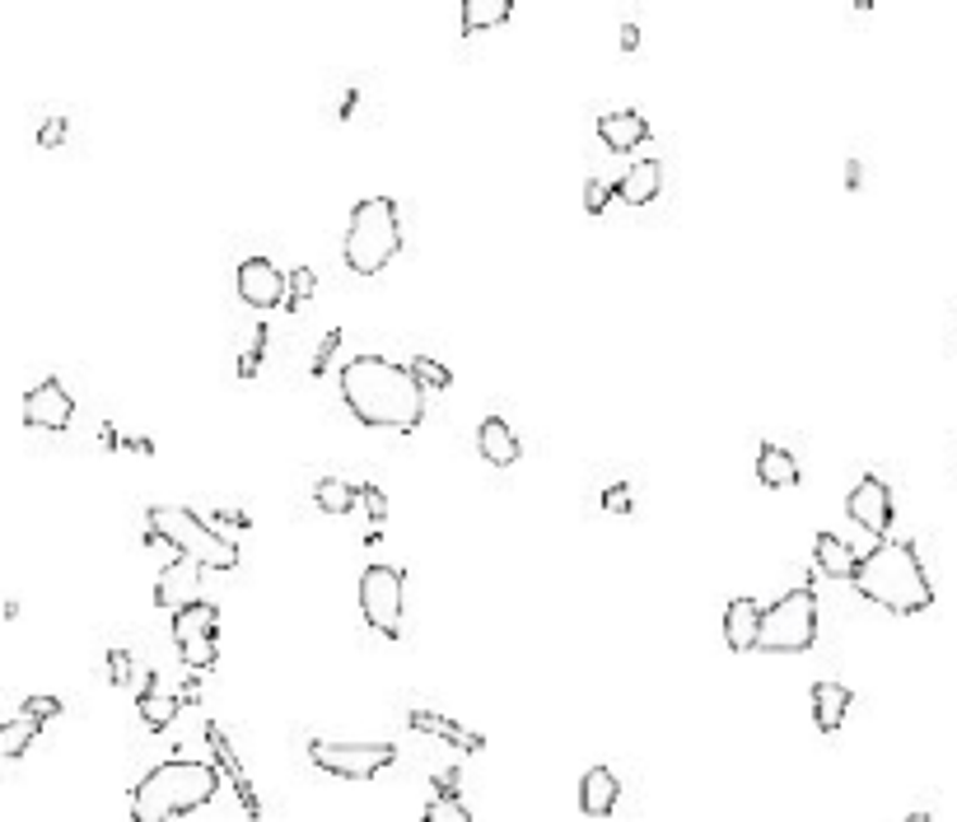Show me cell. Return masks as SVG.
Returning a JSON list of instances; mask_svg holds the SVG:
<instances>
[{
	"label": "cell",
	"instance_id": "obj_4",
	"mask_svg": "<svg viewBox=\"0 0 957 822\" xmlns=\"http://www.w3.org/2000/svg\"><path fill=\"white\" fill-rule=\"evenodd\" d=\"M146 542H164L182 561H197L206 570H234L239 566V542L215 533L206 519L182 505H150L146 509Z\"/></svg>",
	"mask_w": 957,
	"mask_h": 822
},
{
	"label": "cell",
	"instance_id": "obj_11",
	"mask_svg": "<svg viewBox=\"0 0 957 822\" xmlns=\"http://www.w3.org/2000/svg\"><path fill=\"white\" fill-rule=\"evenodd\" d=\"M845 515H851L859 529H869L873 538H883L892 529V491L883 477H873V472L859 477L855 491L845 495Z\"/></svg>",
	"mask_w": 957,
	"mask_h": 822
},
{
	"label": "cell",
	"instance_id": "obj_35",
	"mask_svg": "<svg viewBox=\"0 0 957 822\" xmlns=\"http://www.w3.org/2000/svg\"><path fill=\"white\" fill-rule=\"evenodd\" d=\"M360 505H365L369 523H383L388 519V495L379 486H360Z\"/></svg>",
	"mask_w": 957,
	"mask_h": 822
},
{
	"label": "cell",
	"instance_id": "obj_17",
	"mask_svg": "<svg viewBox=\"0 0 957 822\" xmlns=\"http://www.w3.org/2000/svg\"><path fill=\"white\" fill-rule=\"evenodd\" d=\"M477 448L491 468H514V463H519V435H514V426L505 416H486L477 426Z\"/></svg>",
	"mask_w": 957,
	"mask_h": 822
},
{
	"label": "cell",
	"instance_id": "obj_39",
	"mask_svg": "<svg viewBox=\"0 0 957 822\" xmlns=\"http://www.w3.org/2000/svg\"><path fill=\"white\" fill-rule=\"evenodd\" d=\"M257 365H262V341H257L253 351L239 355V379H257Z\"/></svg>",
	"mask_w": 957,
	"mask_h": 822
},
{
	"label": "cell",
	"instance_id": "obj_1",
	"mask_svg": "<svg viewBox=\"0 0 957 822\" xmlns=\"http://www.w3.org/2000/svg\"><path fill=\"white\" fill-rule=\"evenodd\" d=\"M341 402L360 426L392 430V435H412L426 421V388L406 365L383 361V355H355L341 369Z\"/></svg>",
	"mask_w": 957,
	"mask_h": 822
},
{
	"label": "cell",
	"instance_id": "obj_32",
	"mask_svg": "<svg viewBox=\"0 0 957 822\" xmlns=\"http://www.w3.org/2000/svg\"><path fill=\"white\" fill-rule=\"evenodd\" d=\"M61 706L56 696H24V706H20V716H28V720H38V724H47V720H56L61 716Z\"/></svg>",
	"mask_w": 957,
	"mask_h": 822
},
{
	"label": "cell",
	"instance_id": "obj_21",
	"mask_svg": "<svg viewBox=\"0 0 957 822\" xmlns=\"http://www.w3.org/2000/svg\"><path fill=\"white\" fill-rule=\"evenodd\" d=\"M136 710H140V724H146L150 734H160V729H168L178 720L182 701H178V696H168V692H160V678L146 673V687H140V696H136Z\"/></svg>",
	"mask_w": 957,
	"mask_h": 822
},
{
	"label": "cell",
	"instance_id": "obj_13",
	"mask_svg": "<svg viewBox=\"0 0 957 822\" xmlns=\"http://www.w3.org/2000/svg\"><path fill=\"white\" fill-rule=\"evenodd\" d=\"M239 300H243L248 308H276V304H286V276H280L276 262H266V257L239 262Z\"/></svg>",
	"mask_w": 957,
	"mask_h": 822
},
{
	"label": "cell",
	"instance_id": "obj_10",
	"mask_svg": "<svg viewBox=\"0 0 957 822\" xmlns=\"http://www.w3.org/2000/svg\"><path fill=\"white\" fill-rule=\"evenodd\" d=\"M71 421H75V397L66 393V383L56 375L24 393V426L28 430H71Z\"/></svg>",
	"mask_w": 957,
	"mask_h": 822
},
{
	"label": "cell",
	"instance_id": "obj_25",
	"mask_svg": "<svg viewBox=\"0 0 957 822\" xmlns=\"http://www.w3.org/2000/svg\"><path fill=\"white\" fill-rule=\"evenodd\" d=\"M509 14H514L509 0H467L463 5V38H477L481 28L509 24Z\"/></svg>",
	"mask_w": 957,
	"mask_h": 822
},
{
	"label": "cell",
	"instance_id": "obj_28",
	"mask_svg": "<svg viewBox=\"0 0 957 822\" xmlns=\"http://www.w3.org/2000/svg\"><path fill=\"white\" fill-rule=\"evenodd\" d=\"M406 369H412V375H416V383H420V388H435V393H444V388H453V375H449V369L439 365V361H430V355H416V361L406 365Z\"/></svg>",
	"mask_w": 957,
	"mask_h": 822
},
{
	"label": "cell",
	"instance_id": "obj_16",
	"mask_svg": "<svg viewBox=\"0 0 957 822\" xmlns=\"http://www.w3.org/2000/svg\"><path fill=\"white\" fill-rule=\"evenodd\" d=\"M599 141H603V150H612V154H626V150H640L650 141V122L640 117V113H603L599 117Z\"/></svg>",
	"mask_w": 957,
	"mask_h": 822
},
{
	"label": "cell",
	"instance_id": "obj_22",
	"mask_svg": "<svg viewBox=\"0 0 957 822\" xmlns=\"http://www.w3.org/2000/svg\"><path fill=\"white\" fill-rule=\"evenodd\" d=\"M658 192H664V164H658V160L631 164V174L617 182V197L626 201V206H650Z\"/></svg>",
	"mask_w": 957,
	"mask_h": 822
},
{
	"label": "cell",
	"instance_id": "obj_36",
	"mask_svg": "<svg viewBox=\"0 0 957 822\" xmlns=\"http://www.w3.org/2000/svg\"><path fill=\"white\" fill-rule=\"evenodd\" d=\"M603 509H607V515H631V509H635L631 486H621V482L607 486V491H603Z\"/></svg>",
	"mask_w": 957,
	"mask_h": 822
},
{
	"label": "cell",
	"instance_id": "obj_2",
	"mask_svg": "<svg viewBox=\"0 0 957 822\" xmlns=\"http://www.w3.org/2000/svg\"><path fill=\"white\" fill-rule=\"evenodd\" d=\"M859 598L887 608L892 617H916L934 608V584L920 566V552L911 542H878L869 556H859L855 570Z\"/></svg>",
	"mask_w": 957,
	"mask_h": 822
},
{
	"label": "cell",
	"instance_id": "obj_40",
	"mask_svg": "<svg viewBox=\"0 0 957 822\" xmlns=\"http://www.w3.org/2000/svg\"><path fill=\"white\" fill-rule=\"evenodd\" d=\"M219 523H229V529H234V533H243V529H253V523H248V515H243V509H229V515H219V509H215V519H211V529H219Z\"/></svg>",
	"mask_w": 957,
	"mask_h": 822
},
{
	"label": "cell",
	"instance_id": "obj_30",
	"mask_svg": "<svg viewBox=\"0 0 957 822\" xmlns=\"http://www.w3.org/2000/svg\"><path fill=\"white\" fill-rule=\"evenodd\" d=\"M420 822H473V813H467L463 799H430Z\"/></svg>",
	"mask_w": 957,
	"mask_h": 822
},
{
	"label": "cell",
	"instance_id": "obj_6",
	"mask_svg": "<svg viewBox=\"0 0 957 822\" xmlns=\"http://www.w3.org/2000/svg\"><path fill=\"white\" fill-rule=\"evenodd\" d=\"M818 641V594L813 589H790L771 608H761V635L757 649L766 655H804Z\"/></svg>",
	"mask_w": 957,
	"mask_h": 822
},
{
	"label": "cell",
	"instance_id": "obj_26",
	"mask_svg": "<svg viewBox=\"0 0 957 822\" xmlns=\"http://www.w3.org/2000/svg\"><path fill=\"white\" fill-rule=\"evenodd\" d=\"M38 734H42V724L28 720V716L5 720V724H0V762H14V757H24V753L38 743Z\"/></svg>",
	"mask_w": 957,
	"mask_h": 822
},
{
	"label": "cell",
	"instance_id": "obj_9",
	"mask_svg": "<svg viewBox=\"0 0 957 822\" xmlns=\"http://www.w3.org/2000/svg\"><path fill=\"white\" fill-rule=\"evenodd\" d=\"M174 645H178V659L192 673L215 669V659H219V612H215V603L201 598V603H187L182 612H174Z\"/></svg>",
	"mask_w": 957,
	"mask_h": 822
},
{
	"label": "cell",
	"instance_id": "obj_3",
	"mask_svg": "<svg viewBox=\"0 0 957 822\" xmlns=\"http://www.w3.org/2000/svg\"><path fill=\"white\" fill-rule=\"evenodd\" d=\"M215 795H219V771L211 762L168 757V762L140 775V785L131 789V822H174L206 809Z\"/></svg>",
	"mask_w": 957,
	"mask_h": 822
},
{
	"label": "cell",
	"instance_id": "obj_33",
	"mask_svg": "<svg viewBox=\"0 0 957 822\" xmlns=\"http://www.w3.org/2000/svg\"><path fill=\"white\" fill-rule=\"evenodd\" d=\"M66 131H71V122L61 117V113H52V117H47L42 127H38V150H56L61 141H66Z\"/></svg>",
	"mask_w": 957,
	"mask_h": 822
},
{
	"label": "cell",
	"instance_id": "obj_12",
	"mask_svg": "<svg viewBox=\"0 0 957 822\" xmlns=\"http://www.w3.org/2000/svg\"><path fill=\"white\" fill-rule=\"evenodd\" d=\"M206 743H211V757H215V771L225 775V781L234 785V795H239V804H243V813L248 818H262V799H257V789H253V781H248V767L239 762V753H234V743H229V734L219 729L215 720H206Z\"/></svg>",
	"mask_w": 957,
	"mask_h": 822
},
{
	"label": "cell",
	"instance_id": "obj_37",
	"mask_svg": "<svg viewBox=\"0 0 957 822\" xmlns=\"http://www.w3.org/2000/svg\"><path fill=\"white\" fill-rule=\"evenodd\" d=\"M341 346V332H327L323 337V346H318V361H313V379H323L327 375V361H332V351Z\"/></svg>",
	"mask_w": 957,
	"mask_h": 822
},
{
	"label": "cell",
	"instance_id": "obj_38",
	"mask_svg": "<svg viewBox=\"0 0 957 822\" xmlns=\"http://www.w3.org/2000/svg\"><path fill=\"white\" fill-rule=\"evenodd\" d=\"M435 799H458V771H439L435 775Z\"/></svg>",
	"mask_w": 957,
	"mask_h": 822
},
{
	"label": "cell",
	"instance_id": "obj_20",
	"mask_svg": "<svg viewBox=\"0 0 957 822\" xmlns=\"http://www.w3.org/2000/svg\"><path fill=\"white\" fill-rule=\"evenodd\" d=\"M757 635H761V608L752 598H733L725 612V645L733 655H747V649H757Z\"/></svg>",
	"mask_w": 957,
	"mask_h": 822
},
{
	"label": "cell",
	"instance_id": "obj_29",
	"mask_svg": "<svg viewBox=\"0 0 957 822\" xmlns=\"http://www.w3.org/2000/svg\"><path fill=\"white\" fill-rule=\"evenodd\" d=\"M286 294H290V308H300V304H308L313 294H318V271L313 267H294L290 276H286Z\"/></svg>",
	"mask_w": 957,
	"mask_h": 822
},
{
	"label": "cell",
	"instance_id": "obj_18",
	"mask_svg": "<svg viewBox=\"0 0 957 822\" xmlns=\"http://www.w3.org/2000/svg\"><path fill=\"white\" fill-rule=\"evenodd\" d=\"M851 706H855V692L845 682H813V724L822 734H836L845 716H851Z\"/></svg>",
	"mask_w": 957,
	"mask_h": 822
},
{
	"label": "cell",
	"instance_id": "obj_34",
	"mask_svg": "<svg viewBox=\"0 0 957 822\" xmlns=\"http://www.w3.org/2000/svg\"><path fill=\"white\" fill-rule=\"evenodd\" d=\"M108 678H113L117 687H127V682L136 678V663H131L127 649H108Z\"/></svg>",
	"mask_w": 957,
	"mask_h": 822
},
{
	"label": "cell",
	"instance_id": "obj_8",
	"mask_svg": "<svg viewBox=\"0 0 957 822\" xmlns=\"http://www.w3.org/2000/svg\"><path fill=\"white\" fill-rule=\"evenodd\" d=\"M308 757L313 767L327 775H341V781H374L379 771H388L398 762V748L392 743H332V738H308Z\"/></svg>",
	"mask_w": 957,
	"mask_h": 822
},
{
	"label": "cell",
	"instance_id": "obj_19",
	"mask_svg": "<svg viewBox=\"0 0 957 822\" xmlns=\"http://www.w3.org/2000/svg\"><path fill=\"white\" fill-rule=\"evenodd\" d=\"M406 724H412L416 734L444 738V743H453V748H463V753H481V748H486V738L477 734V729H467V724L449 720V716H435V710H412V716H406Z\"/></svg>",
	"mask_w": 957,
	"mask_h": 822
},
{
	"label": "cell",
	"instance_id": "obj_15",
	"mask_svg": "<svg viewBox=\"0 0 957 822\" xmlns=\"http://www.w3.org/2000/svg\"><path fill=\"white\" fill-rule=\"evenodd\" d=\"M621 799V781L612 767H589L584 781H579V813L584 818H612Z\"/></svg>",
	"mask_w": 957,
	"mask_h": 822
},
{
	"label": "cell",
	"instance_id": "obj_7",
	"mask_svg": "<svg viewBox=\"0 0 957 822\" xmlns=\"http://www.w3.org/2000/svg\"><path fill=\"white\" fill-rule=\"evenodd\" d=\"M360 612L383 641H402L406 580L398 566H365V576H360Z\"/></svg>",
	"mask_w": 957,
	"mask_h": 822
},
{
	"label": "cell",
	"instance_id": "obj_27",
	"mask_svg": "<svg viewBox=\"0 0 957 822\" xmlns=\"http://www.w3.org/2000/svg\"><path fill=\"white\" fill-rule=\"evenodd\" d=\"M313 501H318V509H327V515H351L360 505V486L341 482V477H323V482L313 486Z\"/></svg>",
	"mask_w": 957,
	"mask_h": 822
},
{
	"label": "cell",
	"instance_id": "obj_41",
	"mask_svg": "<svg viewBox=\"0 0 957 822\" xmlns=\"http://www.w3.org/2000/svg\"><path fill=\"white\" fill-rule=\"evenodd\" d=\"M178 701H182V706H192V701H201V673H187V682H182V692H178Z\"/></svg>",
	"mask_w": 957,
	"mask_h": 822
},
{
	"label": "cell",
	"instance_id": "obj_24",
	"mask_svg": "<svg viewBox=\"0 0 957 822\" xmlns=\"http://www.w3.org/2000/svg\"><path fill=\"white\" fill-rule=\"evenodd\" d=\"M757 482H761V486H776V491L798 486V463H794L790 448L761 444V454H757Z\"/></svg>",
	"mask_w": 957,
	"mask_h": 822
},
{
	"label": "cell",
	"instance_id": "obj_23",
	"mask_svg": "<svg viewBox=\"0 0 957 822\" xmlns=\"http://www.w3.org/2000/svg\"><path fill=\"white\" fill-rule=\"evenodd\" d=\"M813 566H818L827 580H855L859 556L845 547L836 533H818V542H813Z\"/></svg>",
	"mask_w": 957,
	"mask_h": 822
},
{
	"label": "cell",
	"instance_id": "obj_42",
	"mask_svg": "<svg viewBox=\"0 0 957 822\" xmlns=\"http://www.w3.org/2000/svg\"><path fill=\"white\" fill-rule=\"evenodd\" d=\"M640 48V28L635 24H621V52H635Z\"/></svg>",
	"mask_w": 957,
	"mask_h": 822
},
{
	"label": "cell",
	"instance_id": "obj_46",
	"mask_svg": "<svg viewBox=\"0 0 957 822\" xmlns=\"http://www.w3.org/2000/svg\"><path fill=\"white\" fill-rule=\"evenodd\" d=\"M906 822H934V818H930V813H911V818H906Z\"/></svg>",
	"mask_w": 957,
	"mask_h": 822
},
{
	"label": "cell",
	"instance_id": "obj_31",
	"mask_svg": "<svg viewBox=\"0 0 957 822\" xmlns=\"http://www.w3.org/2000/svg\"><path fill=\"white\" fill-rule=\"evenodd\" d=\"M612 197H617V182H603V178H589L584 182V211L589 215H603L612 206Z\"/></svg>",
	"mask_w": 957,
	"mask_h": 822
},
{
	"label": "cell",
	"instance_id": "obj_45",
	"mask_svg": "<svg viewBox=\"0 0 957 822\" xmlns=\"http://www.w3.org/2000/svg\"><path fill=\"white\" fill-rule=\"evenodd\" d=\"M0 617H5V622H10V617H20V603L5 598V603H0Z\"/></svg>",
	"mask_w": 957,
	"mask_h": 822
},
{
	"label": "cell",
	"instance_id": "obj_43",
	"mask_svg": "<svg viewBox=\"0 0 957 822\" xmlns=\"http://www.w3.org/2000/svg\"><path fill=\"white\" fill-rule=\"evenodd\" d=\"M859 178H865V168H859V160H851V164H845V188L855 192V188H859Z\"/></svg>",
	"mask_w": 957,
	"mask_h": 822
},
{
	"label": "cell",
	"instance_id": "obj_5",
	"mask_svg": "<svg viewBox=\"0 0 957 822\" xmlns=\"http://www.w3.org/2000/svg\"><path fill=\"white\" fill-rule=\"evenodd\" d=\"M402 253V211L392 197H365L351 211L347 225V243H341V257L355 276H379L392 257Z\"/></svg>",
	"mask_w": 957,
	"mask_h": 822
},
{
	"label": "cell",
	"instance_id": "obj_14",
	"mask_svg": "<svg viewBox=\"0 0 957 822\" xmlns=\"http://www.w3.org/2000/svg\"><path fill=\"white\" fill-rule=\"evenodd\" d=\"M201 570L206 566H197V561H168L164 570H160V580H154V608H164V612H182L187 603H201Z\"/></svg>",
	"mask_w": 957,
	"mask_h": 822
},
{
	"label": "cell",
	"instance_id": "obj_44",
	"mask_svg": "<svg viewBox=\"0 0 957 822\" xmlns=\"http://www.w3.org/2000/svg\"><path fill=\"white\" fill-rule=\"evenodd\" d=\"M99 440H103V448H117V444H122V435H117V426H103V430H99Z\"/></svg>",
	"mask_w": 957,
	"mask_h": 822
}]
</instances>
